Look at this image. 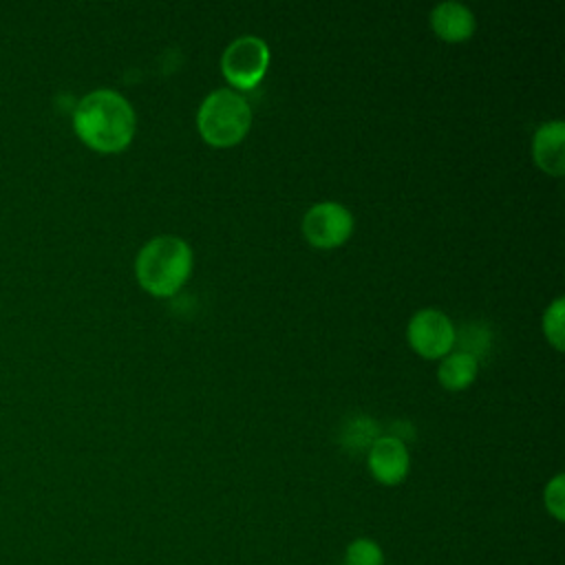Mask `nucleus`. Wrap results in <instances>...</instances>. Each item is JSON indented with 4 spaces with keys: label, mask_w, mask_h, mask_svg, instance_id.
I'll list each match as a JSON object with an SVG mask.
<instances>
[{
    "label": "nucleus",
    "mask_w": 565,
    "mask_h": 565,
    "mask_svg": "<svg viewBox=\"0 0 565 565\" xmlns=\"http://www.w3.org/2000/svg\"><path fill=\"white\" fill-rule=\"evenodd\" d=\"M269 66V46L258 35H238L221 57L225 79L236 88H254Z\"/></svg>",
    "instance_id": "4"
},
{
    "label": "nucleus",
    "mask_w": 565,
    "mask_h": 565,
    "mask_svg": "<svg viewBox=\"0 0 565 565\" xmlns=\"http://www.w3.org/2000/svg\"><path fill=\"white\" fill-rule=\"evenodd\" d=\"M477 369H479V362L472 355H468L463 351H455V353L444 355L437 377L444 388L461 391L472 384V380L477 377Z\"/></svg>",
    "instance_id": "10"
},
{
    "label": "nucleus",
    "mask_w": 565,
    "mask_h": 565,
    "mask_svg": "<svg viewBox=\"0 0 565 565\" xmlns=\"http://www.w3.org/2000/svg\"><path fill=\"white\" fill-rule=\"evenodd\" d=\"M196 126L201 137L212 146L238 143L252 126V108L243 95L230 88L212 90L199 106Z\"/></svg>",
    "instance_id": "3"
},
{
    "label": "nucleus",
    "mask_w": 565,
    "mask_h": 565,
    "mask_svg": "<svg viewBox=\"0 0 565 565\" xmlns=\"http://www.w3.org/2000/svg\"><path fill=\"white\" fill-rule=\"evenodd\" d=\"M411 347L422 358H444L450 353L457 333L450 318L439 309H419L406 327Z\"/></svg>",
    "instance_id": "6"
},
{
    "label": "nucleus",
    "mask_w": 565,
    "mask_h": 565,
    "mask_svg": "<svg viewBox=\"0 0 565 565\" xmlns=\"http://www.w3.org/2000/svg\"><path fill=\"white\" fill-rule=\"evenodd\" d=\"M532 154L539 168L547 174L561 177L565 172V124L561 119L545 121L536 128Z\"/></svg>",
    "instance_id": "8"
},
{
    "label": "nucleus",
    "mask_w": 565,
    "mask_h": 565,
    "mask_svg": "<svg viewBox=\"0 0 565 565\" xmlns=\"http://www.w3.org/2000/svg\"><path fill=\"white\" fill-rule=\"evenodd\" d=\"M342 565H384V552L373 539L360 536L344 547Z\"/></svg>",
    "instance_id": "11"
},
{
    "label": "nucleus",
    "mask_w": 565,
    "mask_h": 565,
    "mask_svg": "<svg viewBox=\"0 0 565 565\" xmlns=\"http://www.w3.org/2000/svg\"><path fill=\"white\" fill-rule=\"evenodd\" d=\"M192 271L190 245L172 234L150 238L135 258L139 285L154 296H172Z\"/></svg>",
    "instance_id": "2"
},
{
    "label": "nucleus",
    "mask_w": 565,
    "mask_h": 565,
    "mask_svg": "<svg viewBox=\"0 0 565 565\" xmlns=\"http://www.w3.org/2000/svg\"><path fill=\"white\" fill-rule=\"evenodd\" d=\"M563 298H554V302L543 313V333L554 349H563Z\"/></svg>",
    "instance_id": "12"
},
{
    "label": "nucleus",
    "mask_w": 565,
    "mask_h": 565,
    "mask_svg": "<svg viewBox=\"0 0 565 565\" xmlns=\"http://www.w3.org/2000/svg\"><path fill=\"white\" fill-rule=\"evenodd\" d=\"M353 232V214L335 201L311 205L302 216V234L316 247L329 249L342 245Z\"/></svg>",
    "instance_id": "5"
},
{
    "label": "nucleus",
    "mask_w": 565,
    "mask_h": 565,
    "mask_svg": "<svg viewBox=\"0 0 565 565\" xmlns=\"http://www.w3.org/2000/svg\"><path fill=\"white\" fill-rule=\"evenodd\" d=\"M543 503H545V510L561 523L565 519V479L563 475H554L547 486H545V492H543Z\"/></svg>",
    "instance_id": "13"
},
{
    "label": "nucleus",
    "mask_w": 565,
    "mask_h": 565,
    "mask_svg": "<svg viewBox=\"0 0 565 565\" xmlns=\"http://www.w3.org/2000/svg\"><path fill=\"white\" fill-rule=\"evenodd\" d=\"M135 108L113 88L86 93L73 108V130L97 152H119L135 135Z\"/></svg>",
    "instance_id": "1"
},
{
    "label": "nucleus",
    "mask_w": 565,
    "mask_h": 565,
    "mask_svg": "<svg viewBox=\"0 0 565 565\" xmlns=\"http://www.w3.org/2000/svg\"><path fill=\"white\" fill-rule=\"evenodd\" d=\"M433 31L446 42H463L475 31V15L472 11L455 0H446L433 7L430 11Z\"/></svg>",
    "instance_id": "9"
},
{
    "label": "nucleus",
    "mask_w": 565,
    "mask_h": 565,
    "mask_svg": "<svg viewBox=\"0 0 565 565\" xmlns=\"http://www.w3.org/2000/svg\"><path fill=\"white\" fill-rule=\"evenodd\" d=\"M369 470L375 481L384 486H397L411 470V457L406 444L395 435L375 437L369 448Z\"/></svg>",
    "instance_id": "7"
}]
</instances>
